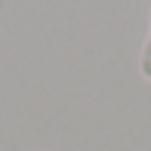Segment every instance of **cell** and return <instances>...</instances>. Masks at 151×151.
Listing matches in <instances>:
<instances>
[{
  "instance_id": "obj_1",
  "label": "cell",
  "mask_w": 151,
  "mask_h": 151,
  "mask_svg": "<svg viewBox=\"0 0 151 151\" xmlns=\"http://www.w3.org/2000/svg\"><path fill=\"white\" fill-rule=\"evenodd\" d=\"M138 72H141L143 80H149V82H151V24H149V35H146V40H143V45H141Z\"/></svg>"
}]
</instances>
